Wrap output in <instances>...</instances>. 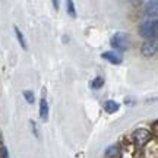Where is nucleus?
Segmentation results:
<instances>
[{
    "label": "nucleus",
    "instance_id": "nucleus-1",
    "mask_svg": "<svg viewBox=\"0 0 158 158\" xmlns=\"http://www.w3.org/2000/svg\"><path fill=\"white\" fill-rule=\"evenodd\" d=\"M157 31H158L157 19H147V21L141 22V25H139V34L143 38H147V41L155 38L157 37Z\"/></svg>",
    "mask_w": 158,
    "mask_h": 158
},
{
    "label": "nucleus",
    "instance_id": "nucleus-2",
    "mask_svg": "<svg viewBox=\"0 0 158 158\" xmlns=\"http://www.w3.org/2000/svg\"><path fill=\"white\" fill-rule=\"evenodd\" d=\"M151 136L152 133L148 129H143V127H139L136 129L133 133H132V139H133V145L136 148H143L148 142L151 141Z\"/></svg>",
    "mask_w": 158,
    "mask_h": 158
},
{
    "label": "nucleus",
    "instance_id": "nucleus-3",
    "mask_svg": "<svg viewBox=\"0 0 158 158\" xmlns=\"http://www.w3.org/2000/svg\"><path fill=\"white\" fill-rule=\"evenodd\" d=\"M111 45H113V48H116L118 51L127 50V47H129V37H127V34H124V32L114 34L111 37Z\"/></svg>",
    "mask_w": 158,
    "mask_h": 158
},
{
    "label": "nucleus",
    "instance_id": "nucleus-4",
    "mask_svg": "<svg viewBox=\"0 0 158 158\" xmlns=\"http://www.w3.org/2000/svg\"><path fill=\"white\" fill-rule=\"evenodd\" d=\"M157 48H158L157 41H155V40H148V41H145L143 45H142V54L145 57H151L157 53Z\"/></svg>",
    "mask_w": 158,
    "mask_h": 158
},
{
    "label": "nucleus",
    "instance_id": "nucleus-5",
    "mask_svg": "<svg viewBox=\"0 0 158 158\" xmlns=\"http://www.w3.org/2000/svg\"><path fill=\"white\" fill-rule=\"evenodd\" d=\"M101 57L106 59V60H108L110 63H113V64H120V63L123 62L122 56H120L118 53H114V51H104L101 54Z\"/></svg>",
    "mask_w": 158,
    "mask_h": 158
},
{
    "label": "nucleus",
    "instance_id": "nucleus-6",
    "mask_svg": "<svg viewBox=\"0 0 158 158\" xmlns=\"http://www.w3.org/2000/svg\"><path fill=\"white\" fill-rule=\"evenodd\" d=\"M120 158H136V147L132 143H127L120 151Z\"/></svg>",
    "mask_w": 158,
    "mask_h": 158
},
{
    "label": "nucleus",
    "instance_id": "nucleus-7",
    "mask_svg": "<svg viewBox=\"0 0 158 158\" xmlns=\"http://www.w3.org/2000/svg\"><path fill=\"white\" fill-rule=\"evenodd\" d=\"M40 117L44 122L48 120V102L45 98H41V101H40Z\"/></svg>",
    "mask_w": 158,
    "mask_h": 158
},
{
    "label": "nucleus",
    "instance_id": "nucleus-8",
    "mask_svg": "<svg viewBox=\"0 0 158 158\" xmlns=\"http://www.w3.org/2000/svg\"><path fill=\"white\" fill-rule=\"evenodd\" d=\"M104 110L107 111V113H116L118 110V104L113 100H107V101L104 102Z\"/></svg>",
    "mask_w": 158,
    "mask_h": 158
},
{
    "label": "nucleus",
    "instance_id": "nucleus-9",
    "mask_svg": "<svg viewBox=\"0 0 158 158\" xmlns=\"http://www.w3.org/2000/svg\"><path fill=\"white\" fill-rule=\"evenodd\" d=\"M145 13H147V16L152 15V19L157 18V2L155 0H154L152 3H148V7L145 9Z\"/></svg>",
    "mask_w": 158,
    "mask_h": 158
},
{
    "label": "nucleus",
    "instance_id": "nucleus-10",
    "mask_svg": "<svg viewBox=\"0 0 158 158\" xmlns=\"http://www.w3.org/2000/svg\"><path fill=\"white\" fill-rule=\"evenodd\" d=\"M102 85H104V78L98 76V78H95L92 82H91V88H92V89H100Z\"/></svg>",
    "mask_w": 158,
    "mask_h": 158
},
{
    "label": "nucleus",
    "instance_id": "nucleus-11",
    "mask_svg": "<svg viewBox=\"0 0 158 158\" xmlns=\"http://www.w3.org/2000/svg\"><path fill=\"white\" fill-rule=\"evenodd\" d=\"M15 34H16V37H18V41H19V44L22 45L23 48H27V41H25V37L22 35V32L19 31V29L15 27Z\"/></svg>",
    "mask_w": 158,
    "mask_h": 158
},
{
    "label": "nucleus",
    "instance_id": "nucleus-12",
    "mask_svg": "<svg viewBox=\"0 0 158 158\" xmlns=\"http://www.w3.org/2000/svg\"><path fill=\"white\" fill-rule=\"evenodd\" d=\"M23 97H25V100L29 102V104H34L35 101V95L32 91H23Z\"/></svg>",
    "mask_w": 158,
    "mask_h": 158
},
{
    "label": "nucleus",
    "instance_id": "nucleus-13",
    "mask_svg": "<svg viewBox=\"0 0 158 158\" xmlns=\"http://www.w3.org/2000/svg\"><path fill=\"white\" fill-rule=\"evenodd\" d=\"M68 13L72 18H76V10H75V3L73 2H68Z\"/></svg>",
    "mask_w": 158,
    "mask_h": 158
},
{
    "label": "nucleus",
    "instance_id": "nucleus-14",
    "mask_svg": "<svg viewBox=\"0 0 158 158\" xmlns=\"http://www.w3.org/2000/svg\"><path fill=\"white\" fill-rule=\"evenodd\" d=\"M116 154H117V148H116V147H110L107 151H106V155H108V157H111V155H116Z\"/></svg>",
    "mask_w": 158,
    "mask_h": 158
},
{
    "label": "nucleus",
    "instance_id": "nucleus-15",
    "mask_svg": "<svg viewBox=\"0 0 158 158\" xmlns=\"http://www.w3.org/2000/svg\"><path fill=\"white\" fill-rule=\"evenodd\" d=\"M0 154H2V158H9V157H7V151H6L5 147L0 148Z\"/></svg>",
    "mask_w": 158,
    "mask_h": 158
},
{
    "label": "nucleus",
    "instance_id": "nucleus-16",
    "mask_svg": "<svg viewBox=\"0 0 158 158\" xmlns=\"http://www.w3.org/2000/svg\"><path fill=\"white\" fill-rule=\"evenodd\" d=\"M31 124H32V130H34L35 136H38V129H37V123H35V122H31Z\"/></svg>",
    "mask_w": 158,
    "mask_h": 158
}]
</instances>
